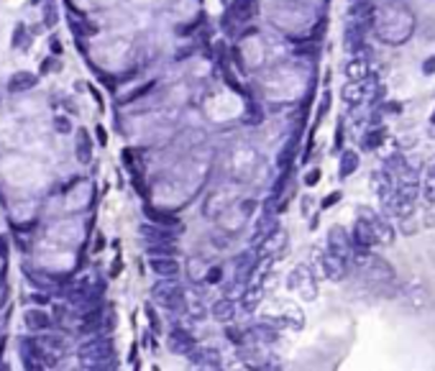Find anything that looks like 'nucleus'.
<instances>
[{
    "label": "nucleus",
    "mask_w": 435,
    "mask_h": 371,
    "mask_svg": "<svg viewBox=\"0 0 435 371\" xmlns=\"http://www.w3.org/2000/svg\"><path fill=\"white\" fill-rule=\"evenodd\" d=\"M166 346H169L172 354H177V356H190L194 348H198V340H194V336L187 333L184 328H174V330H169V336H166Z\"/></svg>",
    "instance_id": "39448f33"
},
{
    "label": "nucleus",
    "mask_w": 435,
    "mask_h": 371,
    "mask_svg": "<svg viewBox=\"0 0 435 371\" xmlns=\"http://www.w3.org/2000/svg\"><path fill=\"white\" fill-rule=\"evenodd\" d=\"M105 320H102V308L98 304V308H92V310H87L84 315H82V322H80V333H95L100 325H102Z\"/></svg>",
    "instance_id": "5701e85b"
},
{
    "label": "nucleus",
    "mask_w": 435,
    "mask_h": 371,
    "mask_svg": "<svg viewBox=\"0 0 435 371\" xmlns=\"http://www.w3.org/2000/svg\"><path fill=\"white\" fill-rule=\"evenodd\" d=\"M41 343H44V348H49V351H56V354L64 351V338H59V336H44Z\"/></svg>",
    "instance_id": "f704fd0d"
},
{
    "label": "nucleus",
    "mask_w": 435,
    "mask_h": 371,
    "mask_svg": "<svg viewBox=\"0 0 435 371\" xmlns=\"http://www.w3.org/2000/svg\"><path fill=\"white\" fill-rule=\"evenodd\" d=\"M364 34H366V28L358 26V24H348V26H346L343 46H346L348 54H358V52H361V46H364Z\"/></svg>",
    "instance_id": "2eb2a0df"
},
{
    "label": "nucleus",
    "mask_w": 435,
    "mask_h": 371,
    "mask_svg": "<svg viewBox=\"0 0 435 371\" xmlns=\"http://www.w3.org/2000/svg\"><path fill=\"white\" fill-rule=\"evenodd\" d=\"M297 56H310L315 59L320 54V46H318V41L315 38H308V41H297V49H294Z\"/></svg>",
    "instance_id": "c756f323"
},
{
    "label": "nucleus",
    "mask_w": 435,
    "mask_h": 371,
    "mask_svg": "<svg viewBox=\"0 0 435 371\" xmlns=\"http://www.w3.org/2000/svg\"><path fill=\"white\" fill-rule=\"evenodd\" d=\"M244 123H246V126H261V123H264V108H261L256 100H248V98H246Z\"/></svg>",
    "instance_id": "a878e982"
},
{
    "label": "nucleus",
    "mask_w": 435,
    "mask_h": 371,
    "mask_svg": "<svg viewBox=\"0 0 435 371\" xmlns=\"http://www.w3.org/2000/svg\"><path fill=\"white\" fill-rule=\"evenodd\" d=\"M144 215L148 218L151 223H156V226H164V228H177V226H180L177 215H172V212H164V210H156V208H151V205H144Z\"/></svg>",
    "instance_id": "aec40b11"
},
{
    "label": "nucleus",
    "mask_w": 435,
    "mask_h": 371,
    "mask_svg": "<svg viewBox=\"0 0 435 371\" xmlns=\"http://www.w3.org/2000/svg\"><path fill=\"white\" fill-rule=\"evenodd\" d=\"M36 84H38V74H34V72H16L8 80V90L10 92H26V90H31V87H36Z\"/></svg>",
    "instance_id": "a211bd4d"
},
{
    "label": "nucleus",
    "mask_w": 435,
    "mask_h": 371,
    "mask_svg": "<svg viewBox=\"0 0 435 371\" xmlns=\"http://www.w3.org/2000/svg\"><path fill=\"white\" fill-rule=\"evenodd\" d=\"M212 318L218 322H233V318H236V302H233L230 294L223 297V300H218L212 304Z\"/></svg>",
    "instance_id": "6ab92c4d"
},
{
    "label": "nucleus",
    "mask_w": 435,
    "mask_h": 371,
    "mask_svg": "<svg viewBox=\"0 0 435 371\" xmlns=\"http://www.w3.org/2000/svg\"><path fill=\"white\" fill-rule=\"evenodd\" d=\"M351 246H354V241H351V236L346 233V228L333 226L330 233H328V248L340 254V256H346V258H351Z\"/></svg>",
    "instance_id": "9b49d317"
},
{
    "label": "nucleus",
    "mask_w": 435,
    "mask_h": 371,
    "mask_svg": "<svg viewBox=\"0 0 435 371\" xmlns=\"http://www.w3.org/2000/svg\"><path fill=\"white\" fill-rule=\"evenodd\" d=\"M190 364L194 368H223V358L215 348H194L190 354Z\"/></svg>",
    "instance_id": "9d476101"
},
{
    "label": "nucleus",
    "mask_w": 435,
    "mask_h": 371,
    "mask_svg": "<svg viewBox=\"0 0 435 371\" xmlns=\"http://www.w3.org/2000/svg\"><path fill=\"white\" fill-rule=\"evenodd\" d=\"M56 20H59V16H56V3H54V0H46V6H44V26H46V28H54Z\"/></svg>",
    "instance_id": "72a5a7b5"
},
{
    "label": "nucleus",
    "mask_w": 435,
    "mask_h": 371,
    "mask_svg": "<svg viewBox=\"0 0 435 371\" xmlns=\"http://www.w3.org/2000/svg\"><path fill=\"white\" fill-rule=\"evenodd\" d=\"M148 256H177V246L174 241H162V244H148L146 246Z\"/></svg>",
    "instance_id": "c85d7f7f"
},
{
    "label": "nucleus",
    "mask_w": 435,
    "mask_h": 371,
    "mask_svg": "<svg viewBox=\"0 0 435 371\" xmlns=\"http://www.w3.org/2000/svg\"><path fill=\"white\" fill-rule=\"evenodd\" d=\"M343 146V120L338 123V130H336V148Z\"/></svg>",
    "instance_id": "49530a36"
},
{
    "label": "nucleus",
    "mask_w": 435,
    "mask_h": 371,
    "mask_svg": "<svg viewBox=\"0 0 435 371\" xmlns=\"http://www.w3.org/2000/svg\"><path fill=\"white\" fill-rule=\"evenodd\" d=\"M151 87H154V82H146V84H141L138 90H134V92H130L128 98H123V100H126V102H134V100H138V98L148 95V92H151Z\"/></svg>",
    "instance_id": "e433bc0d"
},
{
    "label": "nucleus",
    "mask_w": 435,
    "mask_h": 371,
    "mask_svg": "<svg viewBox=\"0 0 435 371\" xmlns=\"http://www.w3.org/2000/svg\"><path fill=\"white\" fill-rule=\"evenodd\" d=\"M384 128L382 126H372V130H368V134H366V141H364V146L368 148V151H372V148H376V146H382L384 144Z\"/></svg>",
    "instance_id": "2f4dec72"
},
{
    "label": "nucleus",
    "mask_w": 435,
    "mask_h": 371,
    "mask_svg": "<svg viewBox=\"0 0 435 371\" xmlns=\"http://www.w3.org/2000/svg\"><path fill=\"white\" fill-rule=\"evenodd\" d=\"M177 276H162V282H156L154 287H151V297H154V302L159 304V308L164 310H172V312H180L187 308V292L184 287L180 284V282H174Z\"/></svg>",
    "instance_id": "f03ea898"
},
{
    "label": "nucleus",
    "mask_w": 435,
    "mask_h": 371,
    "mask_svg": "<svg viewBox=\"0 0 435 371\" xmlns=\"http://www.w3.org/2000/svg\"><path fill=\"white\" fill-rule=\"evenodd\" d=\"M141 236L146 238L148 244H162V241H177L172 228H164V226H156V223H144L141 226Z\"/></svg>",
    "instance_id": "4468645a"
},
{
    "label": "nucleus",
    "mask_w": 435,
    "mask_h": 371,
    "mask_svg": "<svg viewBox=\"0 0 435 371\" xmlns=\"http://www.w3.org/2000/svg\"><path fill=\"white\" fill-rule=\"evenodd\" d=\"M28 302H36V304H46V302H49V294L41 290L38 294H31V297H28Z\"/></svg>",
    "instance_id": "37998d69"
},
{
    "label": "nucleus",
    "mask_w": 435,
    "mask_h": 371,
    "mask_svg": "<svg viewBox=\"0 0 435 371\" xmlns=\"http://www.w3.org/2000/svg\"><path fill=\"white\" fill-rule=\"evenodd\" d=\"M74 146H77V159H80L82 164H90V159H92V138H90V134H87L84 128L77 130Z\"/></svg>",
    "instance_id": "4be33fe9"
},
{
    "label": "nucleus",
    "mask_w": 435,
    "mask_h": 371,
    "mask_svg": "<svg viewBox=\"0 0 435 371\" xmlns=\"http://www.w3.org/2000/svg\"><path fill=\"white\" fill-rule=\"evenodd\" d=\"M364 100H366V87H364V82L348 80V84L343 87V102L351 105V108H358Z\"/></svg>",
    "instance_id": "f3484780"
},
{
    "label": "nucleus",
    "mask_w": 435,
    "mask_h": 371,
    "mask_svg": "<svg viewBox=\"0 0 435 371\" xmlns=\"http://www.w3.org/2000/svg\"><path fill=\"white\" fill-rule=\"evenodd\" d=\"M77 358L82 368L90 371H105V368H118V361L113 358V340L110 336H95L84 340L77 348Z\"/></svg>",
    "instance_id": "f257e3e1"
},
{
    "label": "nucleus",
    "mask_w": 435,
    "mask_h": 371,
    "mask_svg": "<svg viewBox=\"0 0 435 371\" xmlns=\"http://www.w3.org/2000/svg\"><path fill=\"white\" fill-rule=\"evenodd\" d=\"M20 272H24L26 274V279L31 282V284L34 287H38V290H44V292H46L52 284H59V276H49V274H44V272H38V269H34L31 264H24V266H20Z\"/></svg>",
    "instance_id": "dca6fc26"
},
{
    "label": "nucleus",
    "mask_w": 435,
    "mask_h": 371,
    "mask_svg": "<svg viewBox=\"0 0 435 371\" xmlns=\"http://www.w3.org/2000/svg\"><path fill=\"white\" fill-rule=\"evenodd\" d=\"M146 318H148V325H151V330L154 333H162V322H159V318H156V312H154V308L151 304H146Z\"/></svg>",
    "instance_id": "4c0bfd02"
},
{
    "label": "nucleus",
    "mask_w": 435,
    "mask_h": 371,
    "mask_svg": "<svg viewBox=\"0 0 435 371\" xmlns=\"http://www.w3.org/2000/svg\"><path fill=\"white\" fill-rule=\"evenodd\" d=\"M425 200H435V180H428V187H425Z\"/></svg>",
    "instance_id": "a18cd8bd"
},
{
    "label": "nucleus",
    "mask_w": 435,
    "mask_h": 371,
    "mask_svg": "<svg viewBox=\"0 0 435 371\" xmlns=\"http://www.w3.org/2000/svg\"><path fill=\"white\" fill-rule=\"evenodd\" d=\"M404 169H407V162H404L402 154H392V156H386V162H384V172L389 174L392 180H394L400 172H404Z\"/></svg>",
    "instance_id": "cd10ccee"
},
{
    "label": "nucleus",
    "mask_w": 435,
    "mask_h": 371,
    "mask_svg": "<svg viewBox=\"0 0 435 371\" xmlns=\"http://www.w3.org/2000/svg\"><path fill=\"white\" fill-rule=\"evenodd\" d=\"M338 200H340V192H330L328 198L322 200V208H333V205H336Z\"/></svg>",
    "instance_id": "c03bdc74"
},
{
    "label": "nucleus",
    "mask_w": 435,
    "mask_h": 371,
    "mask_svg": "<svg viewBox=\"0 0 435 371\" xmlns=\"http://www.w3.org/2000/svg\"><path fill=\"white\" fill-rule=\"evenodd\" d=\"M430 120H432V123H435V113H432V118H430Z\"/></svg>",
    "instance_id": "13d9d810"
},
{
    "label": "nucleus",
    "mask_w": 435,
    "mask_h": 371,
    "mask_svg": "<svg viewBox=\"0 0 435 371\" xmlns=\"http://www.w3.org/2000/svg\"><path fill=\"white\" fill-rule=\"evenodd\" d=\"M98 141H100L102 146L108 144V134H105V128H102V126H98Z\"/></svg>",
    "instance_id": "3c124183"
},
{
    "label": "nucleus",
    "mask_w": 435,
    "mask_h": 371,
    "mask_svg": "<svg viewBox=\"0 0 435 371\" xmlns=\"http://www.w3.org/2000/svg\"><path fill=\"white\" fill-rule=\"evenodd\" d=\"M256 272V251H244L241 256L236 258V284L238 287H246L251 284V276Z\"/></svg>",
    "instance_id": "6e6552de"
},
{
    "label": "nucleus",
    "mask_w": 435,
    "mask_h": 371,
    "mask_svg": "<svg viewBox=\"0 0 435 371\" xmlns=\"http://www.w3.org/2000/svg\"><path fill=\"white\" fill-rule=\"evenodd\" d=\"M325 26H328V20H325V18H320L318 24H315V28L310 31V38L320 41V38H322V34H325Z\"/></svg>",
    "instance_id": "a19ab883"
},
{
    "label": "nucleus",
    "mask_w": 435,
    "mask_h": 371,
    "mask_svg": "<svg viewBox=\"0 0 435 371\" xmlns=\"http://www.w3.org/2000/svg\"><path fill=\"white\" fill-rule=\"evenodd\" d=\"M320 182V169H310L308 174H304V184L308 187H315Z\"/></svg>",
    "instance_id": "79ce46f5"
},
{
    "label": "nucleus",
    "mask_w": 435,
    "mask_h": 371,
    "mask_svg": "<svg viewBox=\"0 0 435 371\" xmlns=\"http://www.w3.org/2000/svg\"><path fill=\"white\" fill-rule=\"evenodd\" d=\"M6 251H8V241L0 236V256H6Z\"/></svg>",
    "instance_id": "864d4df0"
},
{
    "label": "nucleus",
    "mask_w": 435,
    "mask_h": 371,
    "mask_svg": "<svg viewBox=\"0 0 435 371\" xmlns=\"http://www.w3.org/2000/svg\"><path fill=\"white\" fill-rule=\"evenodd\" d=\"M358 215L366 218V220L374 226V233H376V238H379V244H392V241H394V228H392V223L386 220L384 215L368 210V208H361Z\"/></svg>",
    "instance_id": "0eeeda50"
},
{
    "label": "nucleus",
    "mask_w": 435,
    "mask_h": 371,
    "mask_svg": "<svg viewBox=\"0 0 435 371\" xmlns=\"http://www.w3.org/2000/svg\"><path fill=\"white\" fill-rule=\"evenodd\" d=\"M372 16H374L372 0H358V3H351V8H348V18H351V24H358L364 28L372 24Z\"/></svg>",
    "instance_id": "ddd939ff"
},
{
    "label": "nucleus",
    "mask_w": 435,
    "mask_h": 371,
    "mask_svg": "<svg viewBox=\"0 0 435 371\" xmlns=\"http://www.w3.org/2000/svg\"><path fill=\"white\" fill-rule=\"evenodd\" d=\"M322 272H325V276H328L330 282H340L346 276V272H348V258L328 248V254L322 256Z\"/></svg>",
    "instance_id": "1a4fd4ad"
},
{
    "label": "nucleus",
    "mask_w": 435,
    "mask_h": 371,
    "mask_svg": "<svg viewBox=\"0 0 435 371\" xmlns=\"http://www.w3.org/2000/svg\"><path fill=\"white\" fill-rule=\"evenodd\" d=\"M254 18V0H233L228 6V13L223 18V28L233 31L236 24H246V20Z\"/></svg>",
    "instance_id": "20e7f679"
},
{
    "label": "nucleus",
    "mask_w": 435,
    "mask_h": 371,
    "mask_svg": "<svg viewBox=\"0 0 435 371\" xmlns=\"http://www.w3.org/2000/svg\"><path fill=\"white\" fill-rule=\"evenodd\" d=\"M348 3H358V0H348Z\"/></svg>",
    "instance_id": "4d7b16f0"
},
{
    "label": "nucleus",
    "mask_w": 435,
    "mask_h": 371,
    "mask_svg": "<svg viewBox=\"0 0 435 371\" xmlns=\"http://www.w3.org/2000/svg\"><path fill=\"white\" fill-rule=\"evenodd\" d=\"M220 279H223V269L220 266H212V269L205 272V282H208V284H218Z\"/></svg>",
    "instance_id": "ea45409f"
},
{
    "label": "nucleus",
    "mask_w": 435,
    "mask_h": 371,
    "mask_svg": "<svg viewBox=\"0 0 435 371\" xmlns=\"http://www.w3.org/2000/svg\"><path fill=\"white\" fill-rule=\"evenodd\" d=\"M261 300H264V287H261L258 282H256V284H248V287H246L241 304H244V310H246V312H254L258 304H261Z\"/></svg>",
    "instance_id": "b1692460"
},
{
    "label": "nucleus",
    "mask_w": 435,
    "mask_h": 371,
    "mask_svg": "<svg viewBox=\"0 0 435 371\" xmlns=\"http://www.w3.org/2000/svg\"><path fill=\"white\" fill-rule=\"evenodd\" d=\"M351 241H354V248L358 251H366V248H372L374 244H379V238L374 233V226L366 220V218H358V220L354 223V230H351Z\"/></svg>",
    "instance_id": "423d86ee"
},
{
    "label": "nucleus",
    "mask_w": 435,
    "mask_h": 371,
    "mask_svg": "<svg viewBox=\"0 0 435 371\" xmlns=\"http://www.w3.org/2000/svg\"><path fill=\"white\" fill-rule=\"evenodd\" d=\"M28 41H31V36H28L26 24H18V26H16V34H13V49H24V46H28Z\"/></svg>",
    "instance_id": "473e14b6"
},
{
    "label": "nucleus",
    "mask_w": 435,
    "mask_h": 371,
    "mask_svg": "<svg viewBox=\"0 0 435 371\" xmlns=\"http://www.w3.org/2000/svg\"><path fill=\"white\" fill-rule=\"evenodd\" d=\"M346 74H348V80L361 82L364 77H368V74H366V62H364L361 56H354L351 62H348V67H346Z\"/></svg>",
    "instance_id": "bb28decb"
},
{
    "label": "nucleus",
    "mask_w": 435,
    "mask_h": 371,
    "mask_svg": "<svg viewBox=\"0 0 435 371\" xmlns=\"http://www.w3.org/2000/svg\"><path fill=\"white\" fill-rule=\"evenodd\" d=\"M294 146H297V138H292V141L284 146V151L279 154V166H282V169H287V162H292V156H294Z\"/></svg>",
    "instance_id": "c9c22d12"
},
{
    "label": "nucleus",
    "mask_w": 435,
    "mask_h": 371,
    "mask_svg": "<svg viewBox=\"0 0 435 371\" xmlns=\"http://www.w3.org/2000/svg\"><path fill=\"white\" fill-rule=\"evenodd\" d=\"M226 338L233 343V346H246L248 343V330H238V328H233L230 322H226Z\"/></svg>",
    "instance_id": "7c9ffc66"
},
{
    "label": "nucleus",
    "mask_w": 435,
    "mask_h": 371,
    "mask_svg": "<svg viewBox=\"0 0 435 371\" xmlns=\"http://www.w3.org/2000/svg\"><path fill=\"white\" fill-rule=\"evenodd\" d=\"M54 130H59V134H70V130H72L70 118H67V116H56V118H54Z\"/></svg>",
    "instance_id": "58836bf2"
},
{
    "label": "nucleus",
    "mask_w": 435,
    "mask_h": 371,
    "mask_svg": "<svg viewBox=\"0 0 435 371\" xmlns=\"http://www.w3.org/2000/svg\"><path fill=\"white\" fill-rule=\"evenodd\" d=\"M226 84H230L233 90H238V92H241V84H238V82L233 80V74H226Z\"/></svg>",
    "instance_id": "603ef678"
},
{
    "label": "nucleus",
    "mask_w": 435,
    "mask_h": 371,
    "mask_svg": "<svg viewBox=\"0 0 435 371\" xmlns=\"http://www.w3.org/2000/svg\"><path fill=\"white\" fill-rule=\"evenodd\" d=\"M422 72H425V74H430V72H435V59H428V62L422 64Z\"/></svg>",
    "instance_id": "8fccbe9b"
},
{
    "label": "nucleus",
    "mask_w": 435,
    "mask_h": 371,
    "mask_svg": "<svg viewBox=\"0 0 435 371\" xmlns=\"http://www.w3.org/2000/svg\"><path fill=\"white\" fill-rule=\"evenodd\" d=\"M31 3H34V6H38V3H41V0H31Z\"/></svg>",
    "instance_id": "6e6d98bb"
},
{
    "label": "nucleus",
    "mask_w": 435,
    "mask_h": 371,
    "mask_svg": "<svg viewBox=\"0 0 435 371\" xmlns=\"http://www.w3.org/2000/svg\"><path fill=\"white\" fill-rule=\"evenodd\" d=\"M148 266L159 276H177L180 274V261L177 256H151Z\"/></svg>",
    "instance_id": "f8f14e48"
},
{
    "label": "nucleus",
    "mask_w": 435,
    "mask_h": 371,
    "mask_svg": "<svg viewBox=\"0 0 435 371\" xmlns=\"http://www.w3.org/2000/svg\"><path fill=\"white\" fill-rule=\"evenodd\" d=\"M49 46H52V52H54V54H62V44H59V38H56V36H52V38H49Z\"/></svg>",
    "instance_id": "de8ad7c7"
},
{
    "label": "nucleus",
    "mask_w": 435,
    "mask_h": 371,
    "mask_svg": "<svg viewBox=\"0 0 435 371\" xmlns=\"http://www.w3.org/2000/svg\"><path fill=\"white\" fill-rule=\"evenodd\" d=\"M428 180H435V164L428 166Z\"/></svg>",
    "instance_id": "5fc2aeb1"
},
{
    "label": "nucleus",
    "mask_w": 435,
    "mask_h": 371,
    "mask_svg": "<svg viewBox=\"0 0 435 371\" xmlns=\"http://www.w3.org/2000/svg\"><path fill=\"white\" fill-rule=\"evenodd\" d=\"M24 320H26V328L28 330H46V328H52V318H49V312H44V310H26V315H24Z\"/></svg>",
    "instance_id": "412c9836"
},
{
    "label": "nucleus",
    "mask_w": 435,
    "mask_h": 371,
    "mask_svg": "<svg viewBox=\"0 0 435 371\" xmlns=\"http://www.w3.org/2000/svg\"><path fill=\"white\" fill-rule=\"evenodd\" d=\"M356 169H358V154H356V151H351V148H346L343 154H340V166H338L340 180H348Z\"/></svg>",
    "instance_id": "393cba45"
},
{
    "label": "nucleus",
    "mask_w": 435,
    "mask_h": 371,
    "mask_svg": "<svg viewBox=\"0 0 435 371\" xmlns=\"http://www.w3.org/2000/svg\"><path fill=\"white\" fill-rule=\"evenodd\" d=\"M18 354H20V361L24 366L31 371V368H46V356H49V348H44L41 340L36 338H20L18 343Z\"/></svg>",
    "instance_id": "7ed1b4c3"
},
{
    "label": "nucleus",
    "mask_w": 435,
    "mask_h": 371,
    "mask_svg": "<svg viewBox=\"0 0 435 371\" xmlns=\"http://www.w3.org/2000/svg\"><path fill=\"white\" fill-rule=\"evenodd\" d=\"M52 67H56V62H54V59H46V62L41 64V74H46V72H49Z\"/></svg>",
    "instance_id": "09e8293b"
}]
</instances>
